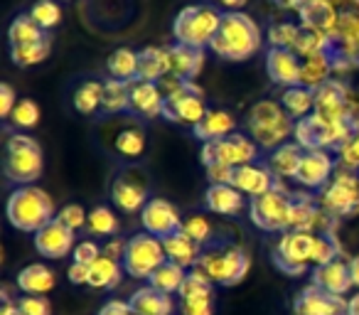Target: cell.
<instances>
[{
    "mask_svg": "<svg viewBox=\"0 0 359 315\" xmlns=\"http://www.w3.org/2000/svg\"><path fill=\"white\" fill-rule=\"evenodd\" d=\"M57 220L62 222L65 227H69L72 232H79L81 227H86V220H89V212L84 210L81 205H65L60 210V215H57Z\"/></svg>",
    "mask_w": 359,
    "mask_h": 315,
    "instance_id": "cell-50",
    "label": "cell"
},
{
    "mask_svg": "<svg viewBox=\"0 0 359 315\" xmlns=\"http://www.w3.org/2000/svg\"><path fill=\"white\" fill-rule=\"evenodd\" d=\"M15 106H18L15 89H13L11 84H0V116H3V119H11Z\"/></svg>",
    "mask_w": 359,
    "mask_h": 315,
    "instance_id": "cell-54",
    "label": "cell"
},
{
    "mask_svg": "<svg viewBox=\"0 0 359 315\" xmlns=\"http://www.w3.org/2000/svg\"><path fill=\"white\" fill-rule=\"evenodd\" d=\"M261 42L264 35L254 18L246 13H224L210 50L224 62H246L261 50Z\"/></svg>",
    "mask_w": 359,
    "mask_h": 315,
    "instance_id": "cell-1",
    "label": "cell"
},
{
    "mask_svg": "<svg viewBox=\"0 0 359 315\" xmlns=\"http://www.w3.org/2000/svg\"><path fill=\"white\" fill-rule=\"evenodd\" d=\"M57 283V276L50 266L45 264H30L18 274L15 286L27 295H45L55 288Z\"/></svg>",
    "mask_w": 359,
    "mask_h": 315,
    "instance_id": "cell-33",
    "label": "cell"
},
{
    "mask_svg": "<svg viewBox=\"0 0 359 315\" xmlns=\"http://www.w3.org/2000/svg\"><path fill=\"white\" fill-rule=\"evenodd\" d=\"M207 177H210V185H231L234 180V168L229 166H207Z\"/></svg>",
    "mask_w": 359,
    "mask_h": 315,
    "instance_id": "cell-53",
    "label": "cell"
},
{
    "mask_svg": "<svg viewBox=\"0 0 359 315\" xmlns=\"http://www.w3.org/2000/svg\"><path fill=\"white\" fill-rule=\"evenodd\" d=\"M101 99H104V81L86 79V81H81V84L74 89V96H72V106H74L79 114L94 116L96 111L101 109Z\"/></svg>",
    "mask_w": 359,
    "mask_h": 315,
    "instance_id": "cell-40",
    "label": "cell"
},
{
    "mask_svg": "<svg viewBox=\"0 0 359 315\" xmlns=\"http://www.w3.org/2000/svg\"><path fill=\"white\" fill-rule=\"evenodd\" d=\"M334 168H337V161L330 150H305L295 182L308 190H325L334 177Z\"/></svg>",
    "mask_w": 359,
    "mask_h": 315,
    "instance_id": "cell-17",
    "label": "cell"
},
{
    "mask_svg": "<svg viewBox=\"0 0 359 315\" xmlns=\"http://www.w3.org/2000/svg\"><path fill=\"white\" fill-rule=\"evenodd\" d=\"M246 126H249L254 143L264 150H276L278 145L290 143V138L295 133V121L285 114L283 106L271 99L256 101L251 106Z\"/></svg>",
    "mask_w": 359,
    "mask_h": 315,
    "instance_id": "cell-4",
    "label": "cell"
},
{
    "mask_svg": "<svg viewBox=\"0 0 359 315\" xmlns=\"http://www.w3.org/2000/svg\"><path fill=\"white\" fill-rule=\"evenodd\" d=\"M298 30L300 25H295V22H273L269 27V45L280 47V50H293L295 40H298Z\"/></svg>",
    "mask_w": 359,
    "mask_h": 315,
    "instance_id": "cell-47",
    "label": "cell"
},
{
    "mask_svg": "<svg viewBox=\"0 0 359 315\" xmlns=\"http://www.w3.org/2000/svg\"><path fill=\"white\" fill-rule=\"evenodd\" d=\"M130 109V84L118 79L104 81V99H101V111L104 114H128Z\"/></svg>",
    "mask_w": 359,
    "mask_h": 315,
    "instance_id": "cell-39",
    "label": "cell"
},
{
    "mask_svg": "<svg viewBox=\"0 0 359 315\" xmlns=\"http://www.w3.org/2000/svg\"><path fill=\"white\" fill-rule=\"evenodd\" d=\"M347 313L349 315H359V290L352 295V298H347Z\"/></svg>",
    "mask_w": 359,
    "mask_h": 315,
    "instance_id": "cell-62",
    "label": "cell"
},
{
    "mask_svg": "<svg viewBox=\"0 0 359 315\" xmlns=\"http://www.w3.org/2000/svg\"><path fill=\"white\" fill-rule=\"evenodd\" d=\"M163 246H165V256H168V261L182 266L185 271H192L197 264H200L202 246L197 244V241H192L185 232H177V234L163 239Z\"/></svg>",
    "mask_w": 359,
    "mask_h": 315,
    "instance_id": "cell-30",
    "label": "cell"
},
{
    "mask_svg": "<svg viewBox=\"0 0 359 315\" xmlns=\"http://www.w3.org/2000/svg\"><path fill=\"white\" fill-rule=\"evenodd\" d=\"M50 32H45L30 15H18L15 20L8 27V40H11V47H22V45H32V42L42 40Z\"/></svg>",
    "mask_w": 359,
    "mask_h": 315,
    "instance_id": "cell-41",
    "label": "cell"
},
{
    "mask_svg": "<svg viewBox=\"0 0 359 315\" xmlns=\"http://www.w3.org/2000/svg\"><path fill=\"white\" fill-rule=\"evenodd\" d=\"M69 281L74 286H89V266H81V264H72L69 271H67Z\"/></svg>",
    "mask_w": 359,
    "mask_h": 315,
    "instance_id": "cell-57",
    "label": "cell"
},
{
    "mask_svg": "<svg viewBox=\"0 0 359 315\" xmlns=\"http://www.w3.org/2000/svg\"><path fill=\"white\" fill-rule=\"evenodd\" d=\"M170 74V52L168 47H143L138 52V79L158 84Z\"/></svg>",
    "mask_w": 359,
    "mask_h": 315,
    "instance_id": "cell-32",
    "label": "cell"
},
{
    "mask_svg": "<svg viewBox=\"0 0 359 315\" xmlns=\"http://www.w3.org/2000/svg\"><path fill=\"white\" fill-rule=\"evenodd\" d=\"M231 185H234L241 195L259 197V195H266L269 190H273L276 177H273V173L266 166H261V163H249V166L236 168Z\"/></svg>",
    "mask_w": 359,
    "mask_h": 315,
    "instance_id": "cell-25",
    "label": "cell"
},
{
    "mask_svg": "<svg viewBox=\"0 0 359 315\" xmlns=\"http://www.w3.org/2000/svg\"><path fill=\"white\" fill-rule=\"evenodd\" d=\"M303 65H300V84L308 86V89H318L323 86L325 81H330V74H332V65L330 60L318 52V55H310V57H303Z\"/></svg>",
    "mask_w": 359,
    "mask_h": 315,
    "instance_id": "cell-37",
    "label": "cell"
},
{
    "mask_svg": "<svg viewBox=\"0 0 359 315\" xmlns=\"http://www.w3.org/2000/svg\"><path fill=\"white\" fill-rule=\"evenodd\" d=\"M22 315H52V305L45 295H25L18 300Z\"/></svg>",
    "mask_w": 359,
    "mask_h": 315,
    "instance_id": "cell-52",
    "label": "cell"
},
{
    "mask_svg": "<svg viewBox=\"0 0 359 315\" xmlns=\"http://www.w3.org/2000/svg\"><path fill=\"white\" fill-rule=\"evenodd\" d=\"M202 166H229V168H241L256 163L259 158V145L254 143V138H246L244 133H231L222 140H212V143H202L200 150Z\"/></svg>",
    "mask_w": 359,
    "mask_h": 315,
    "instance_id": "cell-12",
    "label": "cell"
},
{
    "mask_svg": "<svg viewBox=\"0 0 359 315\" xmlns=\"http://www.w3.org/2000/svg\"><path fill=\"white\" fill-rule=\"evenodd\" d=\"M352 62H354V67H359V40H354V45H352Z\"/></svg>",
    "mask_w": 359,
    "mask_h": 315,
    "instance_id": "cell-63",
    "label": "cell"
},
{
    "mask_svg": "<svg viewBox=\"0 0 359 315\" xmlns=\"http://www.w3.org/2000/svg\"><path fill=\"white\" fill-rule=\"evenodd\" d=\"M310 283L318 286L320 290L330 295H344L352 288V274H349V261H344L342 256L330 264H323L318 269H313L310 274Z\"/></svg>",
    "mask_w": 359,
    "mask_h": 315,
    "instance_id": "cell-23",
    "label": "cell"
},
{
    "mask_svg": "<svg viewBox=\"0 0 359 315\" xmlns=\"http://www.w3.org/2000/svg\"><path fill=\"white\" fill-rule=\"evenodd\" d=\"M192 133H195V138L202 140V143L222 140V138H226V135L236 133V119L224 109H210L205 119L192 128Z\"/></svg>",
    "mask_w": 359,
    "mask_h": 315,
    "instance_id": "cell-28",
    "label": "cell"
},
{
    "mask_svg": "<svg viewBox=\"0 0 359 315\" xmlns=\"http://www.w3.org/2000/svg\"><path fill=\"white\" fill-rule=\"evenodd\" d=\"M305 150L300 148L298 143H283L276 150H269L264 158V166L273 173V177H280V180H295L298 175L300 161H303Z\"/></svg>",
    "mask_w": 359,
    "mask_h": 315,
    "instance_id": "cell-27",
    "label": "cell"
},
{
    "mask_svg": "<svg viewBox=\"0 0 359 315\" xmlns=\"http://www.w3.org/2000/svg\"><path fill=\"white\" fill-rule=\"evenodd\" d=\"M349 99H352V91H349L347 81L330 79L315 89V114L330 123H342L347 116Z\"/></svg>",
    "mask_w": 359,
    "mask_h": 315,
    "instance_id": "cell-18",
    "label": "cell"
},
{
    "mask_svg": "<svg viewBox=\"0 0 359 315\" xmlns=\"http://www.w3.org/2000/svg\"><path fill=\"white\" fill-rule=\"evenodd\" d=\"M76 246V232L65 227L60 220H52L35 234V249L45 259H65L72 256Z\"/></svg>",
    "mask_w": 359,
    "mask_h": 315,
    "instance_id": "cell-20",
    "label": "cell"
},
{
    "mask_svg": "<svg viewBox=\"0 0 359 315\" xmlns=\"http://www.w3.org/2000/svg\"><path fill=\"white\" fill-rule=\"evenodd\" d=\"M114 148L118 150L123 158H138L145 150V133L140 126H126L123 130H118L114 140Z\"/></svg>",
    "mask_w": 359,
    "mask_h": 315,
    "instance_id": "cell-44",
    "label": "cell"
},
{
    "mask_svg": "<svg viewBox=\"0 0 359 315\" xmlns=\"http://www.w3.org/2000/svg\"><path fill=\"white\" fill-rule=\"evenodd\" d=\"M170 52V74L175 81H195L197 74L205 69V50L190 45H175L168 47Z\"/></svg>",
    "mask_w": 359,
    "mask_h": 315,
    "instance_id": "cell-24",
    "label": "cell"
},
{
    "mask_svg": "<svg viewBox=\"0 0 359 315\" xmlns=\"http://www.w3.org/2000/svg\"><path fill=\"white\" fill-rule=\"evenodd\" d=\"M182 232H185L192 241H197L202 249L212 244V224H210L207 217H202V215L187 217V220L182 222Z\"/></svg>",
    "mask_w": 359,
    "mask_h": 315,
    "instance_id": "cell-48",
    "label": "cell"
},
{
    "mask_svg": "<svg viewBox=\"0 0 359 315\" xmlns=\"http://www.w3.org/2000/svg\"><path fill=\"white\" fill-rule=\"evenodd\" d=\"M273 3L278 8H283V11H295V13H298L300 6H303L305 0H273Z\"/></svg>",
    "mask_w": 359,
    "mask_h": 315,
    "instance_id": "cell-60",
    "label": "cell"
},
{
    "mask_svg": "<svg viewBox=\"0 0 359 315\" xmlns=\"http://www.w3.org/2000/svg\"><path fill=\"white\" fill-rule=\"evenodd\" d=\"M0 315H22L20 305L18 303H11V300L6 298V303H3V310H0Z\"/></svg>",
    "mask_w": 359,
    "mask_h": 315,
    "instance_id": "cell-61",
    "label": "cell"
},
{
    "mask_svg": "<svg viewBox=\"0 0 359 315\" xmlns=\"http://www.w3.org/2000/svg\"><path fill=\"white\" fill-rule=\"evenodd\" d=\"M6 175L11 182L18 185H32L45 170V158H42V148L32 135L15 133L8 138L6 143Z\"/></svg>",
    "mask_w": 359,
    "mask_h": 315,
    "instance_id": "cell-6",
    "label": "cell"
},
{
    "mask_svg": "<svg viewBox=\"0 0 359 315\" xmlns=\"http://www.w3.org/2000/svg\"><path fill=\"white\" fill-rule=\"evenodd\" d=\"M101 254H104V249H101L94 239H81L79 244L74 246V251H72V264L91 266Z\"/></svg>",
    "mask_w": 359,
    "mask_h": 315,
    "instance_id": "cell-51",
    "label": "cell"
},
{
    "mask_svg": "<svg viewBox=\"0 0 359 315\" xmlns=\"http://www.w3.org/2000/svg\"><path fill=\"white\" fill-rule=\"evenodd\" d=\"M165 261H168V256H165L163 239L148 234V232H138L126 244V254L121 264H123V271L130 279L148 281Z\"/></svg>",
    "mask_w": 359,
    "mask_h": 315,
    "instance_id": "cell-11",
    "label": "cell"
},
{
    "mask_svg": "<svg viewBox=\"0 0 359 315\" xmlns=\"http://www.w3.org/2000/svg\"><path fill=\"white\" fill-rule=\"evenodd\" d=\"M349 274H352V286L359 288V254L349 259Z\"/></svg>",
    "mask_w": 359,
    "mask_h": 315,
    "instance_id": "cell-59",
    "label": "cell"
},
{
    "mask_svg": "<svg viewBox=\"0 0 359 315\" xmlns=\"http://www.w3.org/2000/svg\"><path fill=\"white\" fill-rule=\"evenodd\" d=\"M86 229H89V234H94V236H109V239H114V236L121 232V222L111 207L99 205L89 212Z\"/></svg>",
    "mask_w": 359,
    "mask_h": 315,
    "instance_id": "cell-43",
    "label": "cell"
},
{
    "mask_svg": "<svg viewBox=\"0 0 359 315\" xmlns=\"http://www.w3.org/2000/svg\"><path fill=\"white\" fill-rule=\"evenodd\" d=\"M293 207H295V195H288V192L276 185L266 195L251 197L249 217L254 222V227H259L261 232H269V234L280 232L283 234V232H290Z\"/></svg>",
    "mask_w": 359,
    "mask_h": 315,
    "instance_id": "cell-8",
    "label": "cell"
},
{
    "mask_svg": "<svg viewBox=\"0 0 359 315\" xmlns=\"http://www.w3.org/2000/svg\"><path fill=\"white\" fill-rule=\"evenodd\" d=\"M315 232H283L273 249V264L285 276H303L315 266Z\"/></svg>",
    "mask_w": 359,
    "mask_h": 315,
    "instance_id": "cell-9",
    "label": "cell"
},
{
    "mask_svg": "<svg viewBox=\"0 0 359 315\" xmlns=\"http://www.w3.org/2000/svg\"><path fill=\"white\" fill-rule=\"evenodd\" d=\"M222 15H224V13L212 8L210 3H192V6H185L172 20L175 42L207 50V47L212 45V40H215L217 30H219Z\"/></svg>",
    "mask_w": 359,
    "mask_h": 315,
    "instance_id": "cell-5",
    "label": "cell"
},
{
    "mask_svg": "<svg viewBox=\"0 0 359 315\" xmlns=\"http://www.w3.org/2000/svg\"><path fill=\"white\" fill-rule=\"evenodd\" d=\"M27 15H30L45 32H50L52 27H57L62 20V11L55 0H37L35 6L27 11Z\"/></svg>",
    "mask_w": 359,
    "mask_h": 315,
    "instance_id": "cell-45",
    "label": "cell"
},
{
    "mask_svg": "<svg viewBox=\"0 0 359 315\" xmlns=\"http://www.w3.org/2000/svg\"><path fill=\"white\" fill-rule=\"evenodd\" d=\"M300 57L293 50H280V47H269L266 52V74L276 86H298L300 84Z\"/></svg>",
    "mask_w": 359,
    "mask_h": 315,
    "instance_id": "cell-21",
    "label": "cell"
},
{
    "mask_svg": "<svg viewBox=\"0 0 359 315\" xmlns=\"http://www.w3.org/2000/svg\"><path fill=\"white\" fill-rule=\"evenodd\" d=\"M205 207L212 215L234 217L246 207V200L234 185H210L205 192Z\"/></svg>",
    "mask_w": 359,
    "mask_h": 315,
    "instance_id": "cell-29",
    "label": "cell"
},
{
    "mask_svg": "<svg viewBox=\"0 0 359 315\" xmlns=\"http://www.w3.org/2000/svg\"><path fill=\"white\" fill-rule=\"evenodd\" d=\"M37 121H40V106L32 99L18 101L15 111L11 114V123L15 126L18 130H27V128H35Z\"/></svg>",
    "mask_w": 359,
    "mask_h": 315,
    "instance_id": "cell-46",
    "label": "cell"
},
{
    "mask_svg": "<svg viewBox=\"0 0 359 315\" xmlns=\"http://www.w3.org/2000/svg\"><path fill=\"white\" fill-rule=\"evenodd\" d=\"M187 274H190V271H185L182 266L172 264V261H165V264L148 279V286H153L155 290L168 293V295L180 293V288H182L187 281Z\"/></svg>",
    "mask_w": 359,
    "mask_h": 315,
    "instance_id": "cell-38",
    "label": "cell"
},
{
    "mask_svg": "<svg viewBox=\"0 0 359 315\" xmlns=\"http://www.w3.org/2000/svg\"><path fill=\"white\" fill-rule=\"evenodd\" d=\"M50 52H52V37L50 35L42 37V40H37V42H32V45L11 47L13 62H15V67H22V69L45 62L47 57H50Z\"/></svg>",
    "mask_w": 359,
    "mask_h": 315,
    "instance_id": "cell-42",
    "label": "cell"
},
{
    "mask_svg": "<svg viewBox=\"0 0 359 315\" xmlns=\"http://www.w3.org/2000/svg\"><path fill=\"white\" fill-rule=\"evenodd\" d=\"M126 244H128V241H121L118 236H114V239H111L109 244L104 246V254H106V256H111V259H116V261H123Z\"/></svg>",
    "mask_w": 359,
    "mask_h": 315,
    "instance_id": "cell-58",
    "label": "cell"
},
{
    "mask_svg": "<svg viewBox=\"0 0 359 315\" xmlns=\"http://www.w3.org/2000/svg\"><path fill=\"white\" fill-rule=\"evenodd\" d=\"M163 104L165 94L160 91V84L153 81H130V116H138V119H158L163 116Z\"/></svg>",
    "mask_w": 359,
    "mask_h": 315,
    "instance_id": "cell-22",
    "label": "cell"
},
{
    "mask_svg": "<svg viewBox=\"0 0 359 315\" xmlns=\"http://www.w3.org/2000/svg\"><path fill=\"white\" fill-rule=\"evenodd\" d=\"M130 308L135 315H175V300L172 295L160 293L153 286H143L128 298Z\"/></svg>",
    "mask_w": 359,
    "mask_h": 315,
    "instance_id": "cell-31",
    "label": "cell"
},
{
    "mask_svg": "<svg viewBox=\"0 0 359 315\" xmlns=\"http://www.w3.org/2000/svg\"><path fill=\"white\" fill-rule=\"evenodd\" d=\"M293 315H349L344 295H330L318 286H305L293 300Z\"/></svg>",
    "mask_w": 359,
    "mask_h": 315,
    "instance_id": "cell-19",
    "label": "cell"
},
{
    "mask_svg": "<svg viewBox=\"0 0 359 315\" xmlns=\"http://www.w3.org/2000/svg\"><path fill=\"white\" fill-rule=\"evenodd\" d=\"M320 205L332 217H354L359 212V175L339 170L320 195Z\"/></svg>",
    "mask_w": 359,
    "mask_h": 315,
    "instance_id": "cell-13",
    "label": "cell"
},
{
    "mask_svg": "<svg viewBox=\"0 0 359 315\" xmlns=\"http://www.w3.org/2000/svg\"><path fill=\"white\" fill-rule=\"evenodd\" d=\"M182 217H180L177 207L172 202L163 200V197H150L148 205L140 212V224L143 232L158 236V239H168V236L182 232Z\"/></svg>",
    "mask_w": 359,
    "mask_h": 315,
    "instance_id": "cell-15",
    "label": "cell"
},
{
    "mask_svg": "<svg viewBox=\"0 0 359 315\" xmlns=\"http://www.w3.org/2000/svg\"><path fill=\"white\" fill-rule=\"evenodd\" d=\"M251 269V259L241 246L236 244H210L202 249L200 264L195 266V271H200L207 281H212L215 286L222 288H231V286L241 283L244 276Z\"/></svg>",
    "mask_w": 359,
    "mask_h": 315,
    "instance_id": "cell-3",
    "label": "cell"
},
{
    "mask_svg": "<svg viewBox=\"0 0 359 315\" xmlns=\"http://www.w3.org/2000/svg\"><path fill=\"white\" fill-rule=\"evenodd\" d=\"M99 315H135V310L130 308L128 300H118V298H111L101 305Z\"/></svg>",
    "mask_w": 359,
    "mask_h": 315,
    "instance_id": "cell-55",
    "label": "cell"
},
{
    "mask_svg": "<svg viewBox=\"0 0 359 315\" xmlns=\"http://www.w3.org/2000/svg\"><path fill=\"white\" fill-rule=\"evenodd\" d=\"M357 130L342 121V123H330V121L320 119L318 114H310L305 119L295 121V143L303 150H330L337 153L344 143H347Z\"/></svg>",
    "mask_w": 359,
    "mask_h": 315,
    "instance_id": "cell-7",
    "label": "cell"
},
{
    "mask_svg": "<svg viewBox=\"0 0 359 315\" xmlns=\"http://www.w3.org/2000/svg\"><path fill=\"white\" fill-rule=\"evenodd\" d=\"M121 276H123V264L111 256L101 254L94 264L89 266V286L99 290H111L121 283Z\"/></svg>",
    "mask_w": 359,
    "mask_h": 315,
    "instance_id": "cell-34",
    "label": "cell"
},
{
    "mask_svg": "<svg viewBox=\"0 0 359 315\" xmlns=\"http://www.w3.org/2000/svg\"><path fill=\"white\" fill-rule=\"evenodd\" d=\"M106 69H109L111 79L128 81L130 84V81L138 79V52L128 50V47H118L106 60Z\"/></svg>",
    "mask_w": 359,
    "mask_h": 315,
    "instance_id": "cell-36",
    "label": "cell"
},
{
    "mask_svg": "<svg viewBox=\"0 0 359 315\" xmlns=\"http://www.w3.org/2000/svg\"><path fill=\"white\" fill-rule=\"evenodd\" d=\"M6 215L8 222L25 234H37L45 224L57 220L55 202L37 185H22L13 190V195L8 197Z\"/></svg>",
    "mask_w": 359,
    "mask_h": 315,
    "instance_id": "cell-2",
    "label": "cell"
},
{
    "mask_svg": "<svg viewBox=\"0 0 359 315\" xmlns=\"http://www.w3.org/2000/svg\"><path fill=\"white\" fill-rule=\"evenodd\" d=\"M180 315H215V283L200 271L187 274L185 286L180 288Z\"/></svg>",
    "mask_w": 359,
    "mask_h": 315,
    "instance_id": "cell-14",
    "label": "cell"
},
{
    "mask_svg": "<svg viewBox=\"0 0 359 315\" xmlns=\"http://www.w3.org/2000/svg\"><path fill=\"white\" fill-rule=\"evenodd\" d=\"M280 106H283L290 119L300 121V119H305V116L315 114V91L303 84L288 86V89H283V94H280Z\"/></svg>",
    "mask_w": 359,
    "mask_h": 315,
    "instance_id": "cell-35",
    "label": "cell"
},
{
    "mask_svg": "<svg viewBox=\"0 0 359 315\" xmlns=\"http://www.w3.org/2000/svg\"><path fill=\"white\" fill-rule=\"evenodd\" d=\"M207 3L219 13H244V8L249 6V0H207Z\"/></svg>",
    "mask_w": 359,
    "mask_h": 315,
    "instance_id": "cell-56",
    "label": "cell"
},
{
    "mask_svg": "<svg viewBox=\"0 0 359 315\" xmlns=\"http://www.w3.org/2000/svg\"><path fill=\"white\" fill-rule=\"evenodd\" d=\"M337 163L344 170L359 173V133H354L352 138L337 150Z\"/></svg>",
    "mask_w": 359,
    "mask_h": 315,
    "instance_id": "cell-49",
    "label": "cell"
},
{
    "mask_svg": "<svg viewBox=\"0 0 359 315\" xmlns=\"http://www.w3.org/2000/svg\"><path fill=\"white\" fill-rule=\"evenodd\" d=\"M111 200L126 215H135L143 212V207L148 205V185L145 180L133 170H123L114 177L111 182Z\"/></svg>",
    "mask_w": 359,
    "mask_h": 315,
    "instance_id": "cell-16",
    "label": "cell"
},
{
    "mask_svg": "<svg viewBox=\"0 0 359 315\" xmlns=\"http://www.w3.org/2000/svg\"><path fill=\"white\" fill-rule=\"evenodd\" d=\"M207 111L210 109L205 104V91L195 81H175L165 94L163 119L172 121V123L195 128L207 116Z\"/></svg>",
    "mask_w": 359,
    "mask_h": 315,
    "instance_id": "cell-10",
    "label": "cell"
},
{
    "mask_svg": "<svg viewBox=\"0 0 359 315\" xmlns=\"http://www.w3.org/2000/svg\"><path fill=\"white\" fill-rule=\"evenodd\" d=\"M300 25L320 35H330L337 27V8L330 0H305L298 11Z\"/></svg>",
    "mask_w": 359,
    "mask_h": 315,
    "instance_id": "cell-26",
    "label": "cell"
}]
</instances>
